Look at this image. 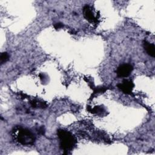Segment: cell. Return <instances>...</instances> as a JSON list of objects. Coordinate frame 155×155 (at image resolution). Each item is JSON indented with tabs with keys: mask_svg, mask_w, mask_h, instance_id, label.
<instances>
[{
	"mask_svg": "<svg viewBox=\"0 0 155 155\" xmlns=\"http://www.w3.org/2000/svg\"><path fill=\"white\" fill-rule=\"evenodd\" d=\"M13 136L17 142L23 145H32L35 140L34 134L27 128L19 127L15 129Z\"/></svg>",
	"mask_w": 155,
	"mask_h": 155,
	"instance_id": "cell-1",
	"label": "cell"
},
{
	"mask_svg": "<svg viewBox=\"0 0 155 155\" xmlns=\"http://www.w3.org/2000/svg\"><path fill=\"white\" fill-rule=\"evenodd\" d=\"M133 69V66L129 64H123L119 65L116 70V73L119 77L125 78L130 74Z\"/></svg>",
	"mask_w": 155,
	"mask_h": 155,
	"instance_id": "cell-3",
	"label": "cell"
},
{
	"mask_svg": "<svg viewBox=\"0 0 155 155\" xmlns=\"http://www.w3.org/2000/svg\"><path fill=\"white\" fill-rule=\"evenodd\" d=\"M58 135L60 140V146L64 151H70L75 146L76 140L70 132L64 130H58Z\"/></svg>",
	"mask_w": 155,
	"mask_h": 155,
	"instance_id": "cell-2",
	"label": "cell"
},
{
	"mask_svg": "<svg viewBox=\"0 0 155 155\" xmlns=\"http://www.w3.org/2000/svg\"><path fill=\"white\" fill-rule=\"evenodd\" d=\"M83 13L85 18L90 22H96L97 18L95 16L92 9L89 5H85L83 8Z\"/></svg>",
	"mask_w": 155,
	"mask_h": 155,
	"instance_id": "cell-5",
	"label": "cell"
},
{
	"mask_svg": "<svg viewBox=\"0 0 155 155\" xmlns=\"http://www.w3.org/2000/svg\"><path fill=\"white\" fill-rule=\"evenodd\" d=\"M64 25H63V24H62V23H56V24H54V27L56 28V29H59V28H62V27H63Z\"/></svg>",
	"mask_w": 155,
	"mask_h": 155,
	"instance_id": "cell-8",
	"label": "cell"
},
{
	"mask_svg": "<svg viewBox=\"0 0 155 155\" xmlns=\"http://www.w3.org/2000/svg\"><path fill=\"white\" fill-rule=\"evenodd\" d=\"M8 58H9V56L7 53H6V52L2 53L0 56V61H1V64L7 62L8 60Z\"/></svg>",
	"mask_w": 155,
	"mask_h": 155,
	"instance_id": "cell-7",
	"label": "cell"
},
{
	"mask_svg": "<svg viewBox=\"0 0 155 155\" xmlns=\"http://www.w3.org/2000/svg\"><path fill=\"white\" fill-rule=\"evenodd\" d=\"M143 47L148 54L152 57L155 56V46L153 44L150 43L147 41H143Z\"/></svg>",
	"mask_w": 155,
	"mask_h": 155,
	"instance_id": "cell-6",
	"label": "cell"
},
{
	"mask_svg": "<svg viewBox=\"0 0 155 155\" xmlns=\"http://www.w3.org/2000/svg\"><path fill=\"white\" fill-rule=\"evenodd\" d=\"M134 87V84L129 80H124L123 82L118 84V88L126 94H130L131 93Z\"/></svg>",
	"mask_w": 155,
	"mask_h": 155,
	"instance_id": "cell-4",
	"label": "cell"
}]
</instances>
